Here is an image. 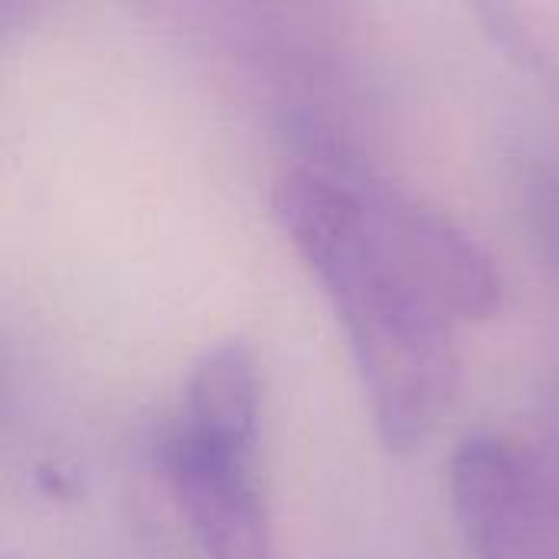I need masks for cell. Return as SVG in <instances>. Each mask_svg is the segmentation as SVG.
<instances>
[{"label": "cell", "mask_w": 559, "mask_h": 559, "mask_svg": "<svg viewBox=\"0 0 559 559\" xmlns=\"http://www.w3.org/2000/svg\"><path fill=\"white\" fill-rule=\"evenodd\" d=\"M255 436L177 419L160 465L180 514L210 559H272V527L255 472Z\"/></svg>", "instance_id": "4"}, {"label": "cell", "mask_w": 559, "mask_h": 559, "mask_svg": "<svg viewBox=\"0 0 559 559\" xmlns=\"http://www.w3.org/2000/svg\"><path fill=\"white\" fill-rule=\"evenodd\" d=\"M259 367L242 341H223L200 354L183 386L180 419L206 429L259 436Z\"/></svg>", "instance_id": "5"}, {"label": "cell", "mask_w": 559, "mask_h": 559, "mask_svg": "<svg viewBox=\"0 0 559 559\" xmlns=\"http://www.w3.org/2000/svg\"><path fill=\"white\" fill-rule=\"evenodd\" d=\"M534 223H537V239L550 265L559 272V180L540 183L534 197Z\"/></svg>", "instance_id": "6"}, {"label": "cell", "mask_w": 559, "mask_h": 559, "mask_svg": "<svg viewBox=\"0 0 559 559\" xmlns=\"http://www.w3.org/2000/svg\"><path fill=\"white\" fill-rule=\"evenodd\" d=\"M370 259L429 314L459 328L501 308V272L488 249L419 197L357 174Z\"/></svg>", "instance_id": "2"}, {"label": "cell", "mask_w": 559, "mask_h": 559, "mask_svg": "<svg viewBox=\"0 0 559 559\" xmlns=\"http://www.w3.org/2000/svg\"><path fill=\"white\" fill-rule=\"evenodd\" d=\"M449 488L475 559H559V472L527 439L465 436Z\"/></svg>", "instance_id": "3"}, {"label": "cell", "mask_w": 559, "mask_h": 559, "mask_svg": "<svg viewBox=\"0 0 559 559\" xmlns=\"http://www.w3.org/2000/svg\"><path fill=\"white\" fill-rule=\"evenodd\" d=\"M272 206L347 331L380 439L393 452L416 449L459 386L455 328L413 301L370 259L357 174L298 164L275 180Z\"/></svg>", "instance_id": "1"}]
</instances>
